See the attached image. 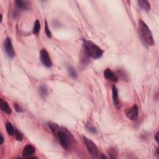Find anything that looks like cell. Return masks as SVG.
Returning a JSON list of instances; mask_svg holds the SVG:
<instances>
[{
	"instance_id": "8",
	"label": "cell",
	"mask_w": 159,
	"mask_h": 159,
	"mask_svg": "<svg viewBox=\"0 0 159 159\" xmlns=\"http://www.w3.org/2000/svg\"><path fill=\"white\" fill-rule=\"evenodd\" d=\"M112 93H113V100L114 105L117 109H120L121 104L118 98V90L115 85H113L112 87Z\"/></svg>"
},
{
	"instance_id": "3",
	"label": "cell",
	"mask_w": 159,
	"mask_h": 159,
	"mask_svg": "<svg viewBox=\"0 0 159 159\" xmlns=\"http://www.w3.org/2000/svg\"><path fill=\"white\" fill-rule=\"evenodd\" d=\"M139 29L143 41L149 46H154L155 42L152 32L147 25L141 19L139 22Z\"/></svg>"
},
{
	"instance_id": "21",
	"label": "cell",
	"mask_w": 159,
	"mask_h": 159,
	"mask_svg": "<svg viewBox=\"0 0 159 159\" xmlns=\"http://www.w3.org/2000/svg\"><path fill=\"white\" fill-rule=\"evenodd\" d=\"M14 107L15 110L17 112H18V113H23V110L22 108L20 106L19 104H18L17 103H14Z\"/></svg>"
},
{
	"instance_id": "5",
	"label": "cell",
	"mask_w": 159,
	"mask_h": 159,
	"mask_svg": "<svg viewBox=\"0 0 159 159\" xmlns=\"http://www.w3.org/2000/svg\"><path fill=\"white\" fill-rule=\"evenodd\" d=\"M126 116L128 119L131 121H136L139 115V108L137 104H134L133 106L130 107L126 110Z\"/></svg>"
},
{
	"instance_id": "17",
	"label": "cell",
	"mask_w": 159,
	"mask_h": 159,
	"mask_svg": "<svg viewBox=\"0 0 159 159\" xmlns=\"http://www.w3.org/2000/svg\"><path fill=\"white\" fill-rule=\"evenodd\" d=\"M40 28V23L39 20H36V21L34 23V26L33 28V33L35 35H38L39 32Z\"/></svg>"
},
{
	"instance_id": "11",
	"label": "cell",
	"mask_w": 159,
	"mask_h": 159,
	"mask_svg": "<svg viewBox=\"0 0 159 159\" xmlns=\"http://www.w3.org/2000/svg\"><path fill=\"white\" fill-rule=\"evenodd\" d=\"M0 107H1V111L4 113H5L8 115H10L11 113V109L10 107L9 104H8L7 102L3 99L0 100Z\"/></svg>"
},
{
	"instance_id": "14",
	"label": "cell",
	"mask_w": 159,
	"mask_h": 159,
	"mask_svg": "<svg viewBox=\"0 0 159 159\" xmlns=\"http://www.w3.org/2000/svg\"><path fill=\"white\" fill-rule=\"evenodd\" d=\"M15 3L17 7L21 10H26L28 8L26 2L23 1L22 0H17V1H15Z\"/></svg>"
},
{
	"instance_id": "13",
	"label": "cell",
	"mask_w": 159,
	"mask_h": 159,
	"mask_svg": "<svg viewBox=\"0 0 159 159\" xmlns=\"http://www.w3.org/2000/svg\"><path fill=\"white\" fill-rule=\"evenodd\" d=\"M138 4L139 6L145 11H149L150 10V3L147 0H139L138 1Z\"/></svg>"
},
{
	"instance_id": "6",
	"label": "cell",
	"mask_w": 159,
	"mask_h": 159,
	"mask_svg": "<svg viewBox=\"0 0 159 159\" xmlns=\"http://www.w3.org/2000/svg\"><path fill=\"white\" fill-rule=\"evenodd\" d=\"M40 60L45 67L47 68H50L52 65V60L49 56V54L46 49L41 50L40 52Z\"/></svg>"
},
{
	"instance_id": "24",
	"label": "cell",
	"mask_w": 159,
	"mask_h": 159,
	"mask_svg": "<svg viewBox=\"0 0 159 159\" xmlns=\"http://www.w3.org/2000/svg\"><path fill=\"white\" fill-rule=\"evenodd\" d=\"M0 136H1V139H0V144H3V142H4V138L3 137V135L1 134V135H0Z\"/></svg>"
},
{
	"instance_id": "16",
	"label": "cell",
	"mask_w": 159,
	"mask_h": 159,
	"mask_svg": "<svg viewBox=\"0 0 159 159\" xmlns=\"http://www.w3.org/2000/svg\"><path fill=\"white\" fill-rule=\"evenodd\" d=\"M108 155L111 158H117V151L115 147L110 148L108 151Z\"/></svg>"
},
{
	"instance_id": "1",
	"label": "cell",
	"mask_w": 159,
	"mask_h": 159,
	"mask_svg": "<svg viewBox=\"0 0 159 159\" xmlns=\"http://www.w3.org/2000/svg\"><path fill=\"white\" fill-rule=\"evenodd\" d=\"M48 126L54 135L57 137L61 146L64 149L68 150L73 141V137L70 132L67 129L60 128L55 123H49Z\"/></svg>"
},
{
	"instance_id": "7",
	"label": "cell",
	"mask_w": 159,
	"mask_h": 159,
	"mask_svg": "<svg viewBox=\"0 0 159 159\" xmlns=\"http://www.w3.org/2000/svg\"><path fill=\"white\" fill-rule=\"evenodd\" d=\"M4 46H5V49L8 56L10 58L13 59L15 55V53L13 47V44H12V41L10 38H7L6 39Z\"/></svg>"
},
{
	"instance_id": "20",
	"label": "cell",
	"mask_w": 159,
	"mask_h": 159,
	"mask_svg": "<svg viewBox=\"0 0 159 159\" xmlns=\"http://www.w3.org/2000/svg\"><path fill=\"white\" fill-rule=\"evenodd\" d=\"M45 32H46V34L47 36V38H50L52 37V33L51 32L49 29V28H48V25H47V21H46V24H45Z\"/></svg>"
},
{
	"instance_id": "2",
	"label": "cell",
	"mask_w": 159,
	"mask_h": 159,
	"mask_svg": "<svg viewBox=\"0 0 159 159\" xmlns=\"http://www.w3.org/2000/svg\"><path fill=\"white\" fill-rule=\"evenodd\" d=\"M83 46L86 54L92 59H98L103 56V50L92 41L84 39Z\"/></svg>"
},
{
	"instance_id": "18",
	"label": "cell",
	"mask_w": 159,
	"mask_h": 159,
	"mask_svg": "<svg viewBox=\"0 0 159 159\" xmlns=\"http://www.w3.org/2000/svg\"><path fill=\"white\" fill-rule=\"evenodd\" d=\"M68 70V74L69 75H70L72 78H76L77 77V73L75 71V70L74 68H73L71 66H69L67 68Z\"/></svg>"
},
{
	"instance_id": "9",
	"label": "cell",
	"mask_w": 159,
	"mask_h": 159,
	"mask_svg": "<svg viewBox=\"0 0 159 159\" xmlns=\"http://www.w3.org/2000/svg\"><path fill=\"white\" fill-rule=\"evenodd\" d=\"M104 76L107 80L112 81V82H117L118 78L115 73H113L109 68H106L104 72Z\"/></svg>"
},
{
	"instance_id": "4",
	"label": "cell",
	"mask_w": 159,
	"mask_h": 159,
	"mask_svg": "<svg viewBox=\"0 0 159 159\" xmlns=\"http://www.w3.org/2000/svg\"><path fill=\"white\" fill-rule=\"evenodd\" d=\"M83 141L91 156L94 158L98 157V156L99 154L98 149L97 146L94 142L86 137H83Z\"/></svg>"
},
{
	"instance_id": "15",
	"label": "cell",
	"mask_w": 159,
	"mask_h": 159,
	"mask_svg": "<svg viewBox=\"0 0 159 159\" xmlns=\"http://www.w3.org/2000/svg\"><path fill=\"white\" fill-rule=\"evenodd\" d=\"M6 131H7L8 134H9L10 136H13L14 135L15 129H14L13 126V125L11 124V123H9V122L6 123Z\"/></svg>"
},
{
	"instance_id": "10",
	"label": "cell",
	"mask_w": 159,
	"mask_h": 159,
	"mask_svg": "<svg viewBox=\"0 0 159 159\" xmlns=\"http://www.w3.org/2000/svg\"><path fill=\"white\" fill-rule=\"evenodd\" d=\"M35 153V148L31 145H27L24 147L23 151V154L25 157L31 158V156H32Z\"/></svg>"
},
{
	"instance_id": "23",
	"label": "cell",
	"mask_w": 159,
	"mask_h": 159,
	"mask_svg": "<svg viewBox=\"0 0 159 159\" xmlns=\"http://www.w3.org/2000/svg\"><path fill=\"white\" fill-rule=\"evenodd\" d=\"M154 137H155V139H156V142H157V143H158V132H157V133L156 134V135H155Z\"/></svg>"
},
{
	"instance_id": "19",
	"label": "cell",
	"mask_w": 159,
	"mask_h": 159,
	"mask_svg": "<svg viewBox=\"0 0 159 159\" xmlns=\"http://www.w3.org/2000/svg\"><path fill=\"white\" fill-rule=\"evenodd\" d=\"M13 136L16 138V139L18 141H21L23 139V134L21 132H20L19 130L16 129H15L14 130V133Z\"/></svg>"
},
{
	"instance_id": "22",
	"label": "cell",
	"mask_w": 159,
	"mask_h": 159,
	"mask_svg": "<svg viewBox=\"0 0 159 159\" xmlns=\"http://www.w3.org/2000/svg\"><path fill=\"white\" fill-rule=\"evenodd\" d=\"M88 129L89 132H91L92 133H94V134L96 133V129L94 127H93V126H89V127Z\"/></svg>"
},
{
	"instance_id": "12",
	"label": "cell",
	"mask_w": 159,
	"mask_h": 159,
	"mask_svg": "<svg viewBox=\"0 0 159 159\" xmlns=\"http://www.w3.org/2000/svg\"><path fill=\"white\" fill-rule=\"evenodd\" d=\"M39 93L40 96H41L42 98H46L48 95V89L46 85L42 84L40 85V87L39 88Z\"/></svg>"
}]
</instances>
